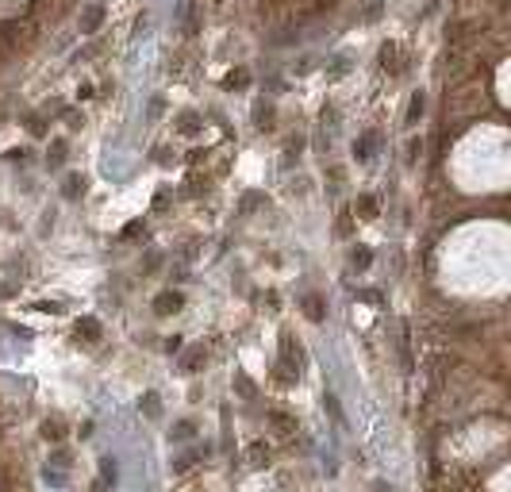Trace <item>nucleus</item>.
I'll return each mask as SVG.
<instances>
[{
    "label": "nucleus",
    "instance_id": "1",
    "mask_svg": "<svg viewBox=\"0 0 511 492\" xmlns=\"http://www.w3.org/2000/svg\"><path fill=\"white\" fill-rule=\"evenodd\" d=\"M181 308V296L177 292H165V296H158V312H177Z\"/></svg>",
    "mask_w": 511,
    "mask_h": 492
},
{
    "label": "nucleus",
    "instance_id": "2",
    "mask_svg": "<svg viewBox=\"0 0 511 492\" xmlns=\"http://www.w3.org/2000/svg\"><path fill=\"white\" fill-rule=\"evenodd\" d=\"M307 316H311V319H323V308H319L315 296H307Z\"/></svg>",
    "mask_w": 511,
    "mask_h": 492
},
{
    "label": "nucleus",
    "instance_id": "3",
    "mask_svg": "<svg viewBox=\"0 0 511 492\" xmlns=\"http://www.w3.org/2000/svg\"><path fill=\"white\" fill-rule=\"evenodd\" d=\"M81 188H85V181H81V177H70V188H66V192H70V196H77Z\"/></svg>",
    "mask_w": 511,
    "mask_h": 492
}]
</instances>
